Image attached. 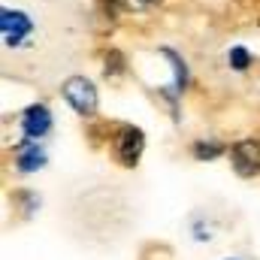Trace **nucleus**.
I'll return each instance as SVG.
<instances>
[{
	"label": "nucleus",
	"instance_id": "6e6552de",
	"mask_svg": "<svg viewBox=\"0 0 260 260\" xmlns=\"http://www.w3.org/2000/svg\"><path fill=\"white\" fill-rule=\"evenodd\" d=\"M221 151H224V145H218V142H197L194 145L197 160H212V157H218Z\"/></svg>",
	"mask_w": 260,
	"mask_h": 260
},
{
	"label": "nucleus",
	"instance_id": "20e7f679",
	"mask_svg": "<svg viewBox=\"0 0 260 260\" xmlns=\"http://www.w3.org/2000/svg\"><path fill=\"white\" fill-rule=\"evenodd\" d=\"M233 170L239 176H257L260 173V139H242L233 145Z\"/></svg>",
	"mask_w": 260,
	"mask_h": 260
},
{
	"label": "nucleus",
	"instance_id": "1a4fd4ad",
	"mask_svg": "<svg viewBox=\"0 0 260 260\" xmlns=\"http://www.w3.org/2000/svg\"><path fill=\"white\" fill-rule=\"evenodd\" d=\"M227 61H230V67H233V70H248V64H251V55H248V49L233 46V49H230V55H227Z\"/></svg>",
	"mask_w": 260,
	"mask_h": 260
},
{
	"label": "nucleus",
	"instance_id": "f257e3e1",
	"mask_svg": "<svg viewBox=\"0 0 260 260\" xmlns=\"http://www.w3.org/2000/svg\"><path fill=\"white\" fill-rule=\"evenodd\" d=\"M64 97L79 115H94V112H97V88H94V82L85 79V76L67 79L64 82Z\"/></svg>",
	"mask_w": 260,
	"mask_h": 260
},
{
	"label": "nucleus",
	"instance_id": "0eeeda50",
	"mask_svg": "<svg viewBox=\"0 0 260 260\" xmlns=\"http://www.w3.org/2000/svg\"><path fill=\"white\" fill-rule=\"evenodd\" d=\"M164 58H170V61H173V73H176L173 91H176V94H182V91H185V85H188V70H185V61H182L173 49H164Z\"/></svg>",
	"mask_w": 260,
	"mask_h": 260
},
{
	"label": "nucleus",
	"instance_id": "9d476101",
	"mask_svg": "<svg viewBox=\"0 0 260 260\" xmlns=\"http://www.w3.org/2000/svg\"><path fill=\"white\" fill-rule=\"evenodd\" d=\"M121 70H124V58H121L118 52H109V55H106V73L115 76V73H121Z\"/></svg>",
	"mask_w": 260,
	"mask_h": 260
},
{
	"label": "nucleus",
	"instance_id": "7ed1b4c3",
	"mask_svg": "<svg viewBox=\"0 0 260 260\" xmlns=\"http://www.w3.org/2000/svg\"><path fill=\"white\" fill-rule=\"evenodd\" d=\"M142 148H145V136H142L139 127H121L118 130V136H115V157H118L124 167H133V164L139 160Z\"/></svg>",
	"mask_w": 260,
	"mask_h": 260
},
{
	"label": "nucleus",
	"instance_id": "423d86ee",
	"mask_svg": "<svg viewBox=\"0 0 260 260\" xmlns=\"http://www.w3.org/2000/svg\"><path fill=\"white\" fill-rule=\"evenodd\" d=\"M15 167H18L21 173H37V170H43V167H46V154H43V148H37V142L27 139V145L18 148Z\"/></svg>",
	"mask_w": 260,
	"mask_h": 260
},
{
	"label": "nucleus",
	"instance_id": "39448f33",
	"mask_svg": "<svg viewBox=\"0 0 260 260\" xmlns=\"http://www.w3.org/2000/svg\"><path fill=\"white\" fill-rule=\"evenodd\" d=\"M52 127V112L46 109V106H27L24 109V115H21V130H24V136L34 142L37 136H43V133H49Z\"/></svg>",
	"mask_w": 260,
	"mask_h": 260
},
{
	"label": "nucleus",
	"instance_id": "9b49d317",
	"mask_svg": "<svg viewBox=\"0 0 260 260\" xmlns=\"http://www.w3.org/2000/svg\"><path fill=\"white\" fill-rule=\"evenodd\" d=\"M142 3H157V0H142Z\"/></svg>",
	"mask_w": 260,
	"mask_h": 260
},
{
	"label": "nucleus",
	"instance_id": "f03ea898",
	"mask_svg": "<svg viewBox=\"0 0 260 260\" xmlns=\"http://www.w3.org/2000/svg\"><path fill=\"white\" fill-rule=\"evenodd\" d=\"M30 30H34V21L21 9H3L0 12V34H3L6 46H21L30 37Z\"/></svg>",
	"mask_w": 260,
	"mask_h": 260
}]
</instances>
